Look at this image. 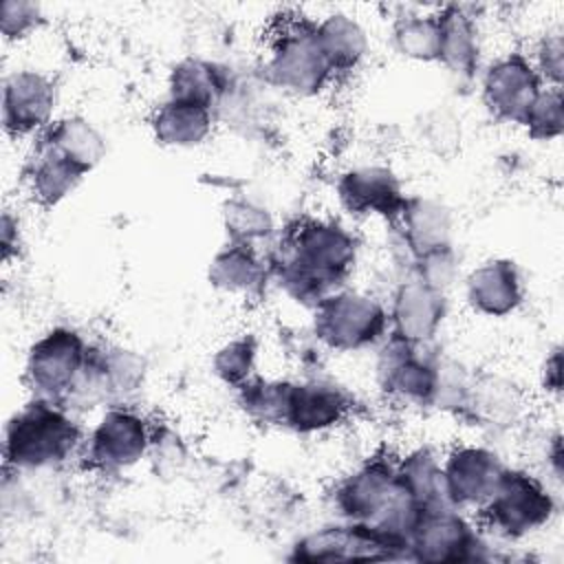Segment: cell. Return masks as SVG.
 I'll list each match as a JSON object with an SVG mask.
<instances>
[{
  "mask_svg": "<svg viewBox=\"0 0 564 564\" xmlns=\"http://www.w3.org/2000/svg\"><path fill=\"white\" fill-rule=\"evenodd\" d=\"M223 216L229 242L253 245L256 240H262L273 231V218L269 216V212L245 198L229 200Z\"/></svg>",
  "mask_w": 564,
  "mask_h": 564,
  "instance_id": "4316f807",
  "label": "cell"
},
{
  "mask_svg": "<svg viewBox=\"0 0 564 564\" xmlns=\"http://www.w3.org/2000/svg\"><path fill=\"white\" fill-rule=\"evenodd\" d=\"M520 408L518 390L502 377L485 375L469 383L465 410L480 421V425L509 427L518 419Z\"/></svg>",
  "mask_w": 564,
  "mask_h": 564,
  "instance_id": "cb8c5ba5",
  "label": "cell"
},
{
  "mask_svg": "<svg viewBox=\"0 0 564 564\" xmlns=\"http://www.w3.org/2000/svg\"><path fill=\"white\" fill-rule=\"evenodd\" d=\"M212 123L214 110L178 99H167L156 108L152 117V132L161 145L194 148L209 137Z\"/></svg>",
  "mask_w": 564,
  "mask_h": 564,
  "instance_id": "44dd1931",
  "label": "cell"
},
{
  "mask_svg": "<svg viewBox=\"0 0 564 564\" xmlns=\"http://www.w3.org/2000/svg\"><path fill=\"white\" fill-rule=\"evenodd\" d=\"M465 295L467 304L476 313L487 317H505L522 304V275L513 260L491 258L467 275Z\"/></svg>",
  "mask_w": 564,
  "mask_h": 564,
  "instance_id": "ac0fdd59",
  "label": "cell"
},
{
  "mask_svg": "<svg viewBox=\"0 0 564 564\" xmlns=\"http://www.w3.org/2000/svg\"><path fill=\"white\" fill-rule=\"evenodd\" d=\"M42 24V11L33 2L4 0L0 4V31L7 40H22Z\"/></svg>",
  "mask_w": 564,
  "mask_h": 564,
  "instance_id": "f546056e",
  "label": "cell"
},
{
  "mask_svg": "<svg viewBox=\"0 0 564 564\" xmlns=\"http://www.w3.org/2000/svg\"><path fill=\"white\" fill-rule=\"evenodd\" d=\"M227 73L212 62L187 57L170 73V99L196 104L203 108H218L227 95Z\"/></svg>",
  "mask_w": 564,
  "mask_h": 564,
  "instance_id": "7402d4cb",
  "label": "cell"
},
{
  "mask_svg": "<svg viewBox=\"0 0 564 564\" xmlns=\"http://www.w3.org/2000/svg\"><path fill=\"white\" fill-rule=\"evenodd\" d=\"M313 333L330 350H361L383 339L388 311L359 291H335L313 306Z\"/></svg>",
  "mask_w": 564,
  "mask_h": 564,
  "instance_id": "5b68a950",
  "label": "cell"
},
{
  "mask_svg": "<svg viewBox=\"0 0 564 564\" xmlns=\"http://www.w3.org/2000/svg\"><path fill=\"white\" fill-rule=\"evenodd\" d=\"M104 154L106 141L90 121L82 117L53 121L42 130L26 163L33 198L44 207L57 205L95 170Z\"/></svg>",
  "mask_w": 564,
  "mask_h": 564,
  "instance_id": "7a4b0ae2",
  "label": "cell"
},
{
  "mask_svg": "<svg viewBox=\"0 0 564 564\" xmlns=\"http://www.w3.org/2000/svg\"><path fill=\"white\" fill-rule=\"evenodd\" d=\"M148 443V423L137 412L115 405L90 432L84 458L97 471H121L143 458Z\"/></svg>",
  "mask_w": 564,
  "mask_h": 564,
  "instance_id": "7c38bea8",
  "label": "cell"
},
{
  "mask_svg": "<svg viewBox=\"0 0 564 564\" xmlns=\"http://www.w3.org/2000/svg\"><path fill=\"white\" fill-rule=\"evenodd\" d=\"M480 513L491 531L518 540L542 529L555 513V502L535 476L505 467L498 487L480 507Z\"/></svg>",
  "mask_w": 564,
  "mask_h": 564,
  "instance_id": "52a82bcc",
  "label": "cell"
},
{
  "mask_svg": "<svg viewBox=\"0 0 564 564\" xmlns=\"http://www.w3.org/2000/svg\"><path fill=\"white\" fill-rule=\"evenodd\" d=\"M82 445V427L64 405L35 397L4 430V467L40 471L64 465Z\"/></svg>",
  "mask_w": 564,
  "mask_h": 564,
  "instance_id": "3957f363",
  "label": "cell"
},
{
  "mask_svg": "<svg viewBox=\"0 0 564 564\" xmlns=\"http://www.w3.org/2000/svg\"><path fill=\"white\" fill-rule=\"evenodd\" d=\"M264 75L275 88L311 97L335 77L317 37V22L304 15H284L269 42Z\"/></svg>",
  "mask_w": 564,
  "mask_h": 564,
  "instance_id": "277c9868",
  "label": "cell"
},
{
  "mask_svg": "<svg viewBox=\"0 0 564 564\" xmlns=\"http://www.w3.org/2000/svg\"><path fill=\"white\" fill-rule=\"evenodd\" d=\"M505 465L487 447H456L441 465L443 494L456 509L482 507L500 482Z\"/></svg>",
  "mask_w": 564,
  "mask_h": 564,
  "instance_id": "5bb4252c",
  "label": "cell"
},
{
  "mask_svg": "<svg viewBox=\"0 0 564 564\" xmlns=\"http://www.w3.org/2000/svg\"><path fill=\"white\" fill-rule=\"evenodd\" d=\"M267 280V267L253 245L229 242L209 264V282L225 293H253Z\"/></svg>",
  "mask_w": 564,
  "mask_h": 564,
  "instance_id": "603a6c76",
  "label": "cell"
},
{
  "mask_svg": "<svg viewBox=\"0 0 564 564\" xmlns=\"http://www.w3.org/2000/svg\"><path fill=\"white\" fill-rule=\"evenodd\" d=\"M482 542L474 527L452 505L423 509L408 538V560L471 562L480 560Z\"/></svg>",
  "mask_w": 564,
  "mask_h": 564,
  "instance_id": "30bf717a",
  "label": "cell"
},
{
  "mask_svg": "<svg viewBox=\"0 0 564 564\" xmlns=\"http://www.w3.org/2000/svg\"><path fill=\"white\" fill-rule=\"evenodd\" d=\"M447 313L445 291L419 278L401 282L388 313L390 335L414 344H427L441 328Z\"/></svg>",
  "mask_w": 564,
  "mask_h": 564,
  "instance_id": "9a60e30c",
  "label": "cell"
},
{
  "mask_svg": "<svg viewBox=\"0 0 564 564\" xmlns=\"http://www.w3.org/2000/svg\"><path fill=\"white\" fill-rule=\"evenodd\" d=\"M392 44L408 59L438 62L436 13H432V15H419V13L399 15L392 26Z\"/></svg>",
  "mask_w": 564,
  "mask_h": 564,
  "instance_id": "484cf974",
  "label": "cell"
},
{
  "mask_svg": "<svg viewBox=\"0 0 564 564\" xmlns=\"http://www.w3.org/2000/svg\"><path fill=\"white\" fill-rule=\"evenodd\" d=\"M531 139L551 141L562 134L564 115H562V90L557 86L542 88L538 99L533 101L524 123Z\"/></svg>",
  "mask_w": 564,
  "mask_h": 564,
  "instance_id": "f1b7e54d",
  "label": "cell"
},
{
  "mask_svg": "<svg viewBox=\"0 0 564 564\" xmlns=\"http://www.w3.org/2000/svg\"><path fill=\"white\" fill-rule=\"evenodd\" d=\"M256 339L253 337H238L227 341L223 348L216 350L212 368L220 381L227 386H242L247 383L253 364H256Z\"/></svg>",
  "mask_w": 564,
  "mask_h": 564,
  "instance_id": "83f0119b",
  "label": "cell"
},
{
  "mask_svg": "<svg viewBox=\"0 0 564 564\" xmlns=\"http://www.w3.org/2000/svg\"><path fill=\"white\" fill-rule=\"evenodd\" d=\"M86 355L88 344L77 330L55 326L31 344L24 379L35 397L66 408L84 370Z\"/></svg>",
  "mask_w": 564,
  "mask_h": 564,
  "instance_id": "8992f818",
  "label": "cell"
},
{
  "mask_svg": "<svg viewBox=\"0 0 564 564\" xmlns=\"http://www.w3.org/2000/svg\"><path fill=\"white\" fill-rule=\"evenodd\" d=\"M346 410L348 401L335 386L317 381H286L280 427H289L300 434L322 432L337 425L346 416Z\"/></svg>",
  "mask_w": 564,
  "mask_h": 564,
  "instance_id": "e0dca14e",
  "label": "cell"
},
{
  "mask_svg": "<svg viewBox=\"0 0 564 564\" xmlns=\"http://www.w3.org/2000/svg\"><path fill=\"white\" fill-rule=\"evenodd\" d=\"M55 84L40 70L18 68L2 82V126L11 137H26L51 126Z\"/></svg>",
  "mask_w": 564,
  "mask_h": 564,
  "instance_id": "4fadbf2b",
  "label": "cell"
},
{
  "mask_svg": "<svg viewBox=\"0 0 564 564\" xmlns=\"http://www.w3.org/2000/svg\"><path fill=\"white\" fill-rule=\"evenodd\" d=\"M355 258L357 240L346 227L335 220L304 218L286 227L271 269L293 300L315 306L341 289Z\"/></svg>",
  "mask_w": 564,
  "mask_h": 564,
  "instance_id": "6da1fadb",
  "label": "cell"
},
{
  "mask_svg": "<svg viewBox=\"0 0 564 564\" xmlns=\"http://www.w3.org/2000/svg\"><path fill=\"white\" fill-rule=\"evenodd\" d=\"M542 90V77L522 53L498 57L482 75V104L489 115L505 123L522 126Z\"/></svg>",
  "mask_w": 564,
  "mask_h": 564,
  "instance_id": "8fae6325",
  "label": "cell"
},
{
  "mask_svg": "<svg viewBox=\"0 0 564 564\" xmlns=\"http://www.w3.org/2000/svg\"><path fill=\"white\" fill-rule=\"evenodd\" d=\"M317 37L333 75L352 70L368 51L364 29L346 13H330L317 22Z\"/></svg>",
  "mask_w": 564,
  "mask_h": 564,
  "instance_id": "d4e9b609",
  "label": "cell"
},
{
  "mask_svg": "<svg viewBox=\"0 0 564 564\" xmlns=\"http://www.w3.org/2000/svg\"><path fill=\"white\" fill-rule=\"evenodd\" d=\"M337 196L350 214L381 216L390 223L408 198L397 174L383 165H359L344 172L337 181Z\"/></svg>",
  "mask_w": 564,
  "mask_h": 564,
  "instance_id": "2e32d148",
  "label": "cell"
},
{
  "mask_svg": "<svg viewBox=\"0 0 564 564\" xmlns=\"http://www.w3.org/2000/svg\"><path fill=\"white\" fill-rule=\"evenodd\" d=\"M392 225L399 231L401 245L412 256V262L432 251L452 247V216L447 207L432 198H405Z\"/></svg>",
  "mask_w": 564,
  "mask_h": 564,
  "instance_id": "d6986e66",
  "label": "cell"
},
{
  "mask_svg": "<svg viewBox=\"0 0 564 564\" xmlns=\"http://www.w3.org/2000/svg\"><path fill=\"white\" fill-rule=\"evenodd\" d=\"M562 53H564L562 35L560 33L544 35V40L538 46V64H533L538 75L557 88L562 79Z\"/></svg>",
  "mask_w": 564,
  "mask_h": 564,
  "instance_id": "4dcf8cb0",
  "label": "cell"
},
{
  "mask_svg": "<svg viewBox=\"0 0 564 564\" xmlns=\"http://www.w3.org/2000/svg\"><path fill=\"white\" fill-rule=\"evenodd\" d=\"M438 22V62L463 79H471L478 70V31L474 20L456 4H447L436 13Z\"/></svg>",
  "mask_w": 564,
  "mask_h": 564,
  "instance_id": "ffe728a7",
  "label": "cell"
},
{
  "mask_svg": "<svg viewBox=\"0 0 564 564\" xmlns=\"http://www.w3.org/2000/svg\"><path fill=\"white\" fill-rule=\"evenodd\" d=\"M441 357L425 352V344L390 335L377 359V381L383 394L405 405H434Z\"/></svg>",
  "mask_w": 564,
  "mask_h": 564,
  "instance_id": "ba28073f",
  "label": "cell"
},
{
  "mask_svg": "<svg viewBox=\"0 0 564 564\" xmlns=\"http://www.w3.org/2000/svg\"><path fill=\"white\" fill-rule=\"evenodd\" d=\"M408 549L383 535L381 531L361 524L344 522L322 527L304 535L295 546L291 560L295 562H341V560H401Z\"/></svg>",
  "mask_w": 564,
  "mask_h": 564,
  "instance_id": "9c48e42d",
  "label": "cell"
},
{
  "mask_svg": "<svg viewBox=\"0 0 564 564\" xmlns=\"http://www.w3.org/2000/svg\"><path fill=\"white\" fill-rule=\"evenodd\" d=\"M560 368H562V357H560V350L555 348L553 350V355H551V359H546V377L551 375V379H546V388L549 390H553V392H560V383H562V372H560Z\"/></svg>",
  "mask_w": 564,
  "mask_h": 564,
  "instance_id": "1f68e13d",
  "label": "cell"
}]
</instances>
